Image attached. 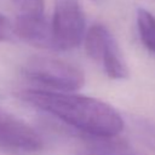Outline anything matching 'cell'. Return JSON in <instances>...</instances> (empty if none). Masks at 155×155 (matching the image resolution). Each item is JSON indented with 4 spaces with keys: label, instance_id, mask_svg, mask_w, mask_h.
<instances>
[{
    "label": "cell",
    "instance_id": "obj_6",
    "mask_svg": "<svg viewBox=\"0 0 155 155\" xmlns=\"http://www.w3.org/2000/svg\"><path fill=\"white\" fill-rule=\"evenodd\" d=\"M137 28L143 45L155 54V16L145 8H138Z\"/></svg>",
    "mask_w": 155,
    "mask_h": 155
},
{
    "label": "cell",
    "instance_id": "obj_8",
    "mask_svg": "<svg viewBox=\"0 0 155 155\" xmlns=\"http://www.w3.org/2000/svg\"><path fill=\"white\" fill-rule=\"evenodd\" d=\"M76 155H137L133 153H128L127 148L125 149H87L85 151H80Z\"/></svg>",
    "mask_w": 155,
    "mask_h": 155
},
{
    "label": "cell",
    "instance_id": "obj_10",
    "mask_svg": "<svg viewBox=\"0 0 155 155\" xmlns=\"http://www.w3.org/2000/svg\"><path fill=\"white\" fill-rule=\"evenodd\" d=\"M145 142H147L151 148L155 149V132H154L153 130H149V128L145 130Z\"/></svg>",
    "mask_w": 155,
    "mask_h": 155
},
{
    "label": "cell",
    "instance_id": "obj_2",
    "mask_svg": "<svg viewBox=\"0 0 155 155\" xmlns=\"http://www.w3.org/2000/svg\"><path fill=\"white\" fill-rule=\"evenodd\" d=\"M27 78L57 92L79 91L85 85L82 69L65 59L51 56H34L23 69Z\"/></svg>",
    "mask_w": 155,
    "mask_h": 155
},
{
    "label": "cell",
    "instance_id": "obj_9",
    "mask_svg": "<svg viewBox=\"0 0 155 155\" xmlns=\"http://www.w3.org/2000/svg\"><path fill=\"white\" fill-rule=\"evenodd\" d=\"M10 33H11V24L8 19L2 13H0V42L6 40L10 36Z\"/></svg>",
    "mask_w": 155,
    "mask_h": 155
},
{
    "label": "cell",
    "instance_id": "obj_3",
    "mask_svg": "<svg viewBox=\"0 0 155 155\" xmlns=\"http://www.w3.org/2000/svg\"><path fill=\"white\" fill-rule=\"evenodd\" d=\"M50 25L53 50L67 51L78 47L86 35V19L80 1L56 0Z\"/></svg>",
    "mask_w": 155,
    "mask_h": 155
},
{
    "label": "cell",
    "instance_id": "obj_5",
    "mask_svg": "<svg viewBox=\"0 0 155 155\" xmlns=\"http://www.w3.org/2000/svg\"><path fill=\"white\" fill-rule=\"evenodd\" d=\"M0 148L18 154H33L44 148V140L28 124L2 111L0 114Z\"/></svg>",
    "mask_w": 155,
    "mask_h": 155
},
{
    "label": "cell",
    "instance_id": "obj_1",
    "mask_svg": "<svg viewBox=\"0 0 155 155\" xmlns=\"http://www.w3.org/2000/svg\"><path fill=\"white\" fill-rule=\"evenodd\" d=\"M21 97L80 131L82 136L113 138L125 127L122 116L114 107L93 97L46 90H25Z\"/></svg>",
    "mask_w": 155,
    "mask_h": 155
},
{
    "label": "cell",
    "instance_id": "obj_4",
    "mask_svg": "<svg viewBox=\"0 0 155 155\" xmlns=\"http://www.w3.org/2000/svg\"><path fill=\"white\" fill-rule=\"evenodd\" d=\"M85 50L87 56L102 64L105 74L114 80H124L130 75L124 54L107 27L103 24L92 25L85 35Z\"/></svg>",
    "mask_w": 155,
    "mask_h": 155
},
{
    "label": "cell",
    "instance_id": "obj_11",
    "mask_svg": "<svg viewBox=\"0 0 155 155\" xmlns=\"http://www.w3.org/2000/svg\"><path fill=\"white\" fill-rule=\"evenodd\" d=\"M1 113H2V110H0V114H1Z\"/></svg>",
    "mask_w": 155,
    "mask_h": 155
},
{
    "label": "cell",
    "instance_id": "obj_7",
    "mask_svg": "<svg viewBox=\"0 0 155 155\" xmlns=\"http://www.w3.org/2000/svg\"><path fill=\"white\" fill-rule=\"evenodd\" d=\"M21 18H41L45 17V0H12Z\"/></svg>",
    "mask_w": 155,
    "mask_h": 155
}]
</instances>
